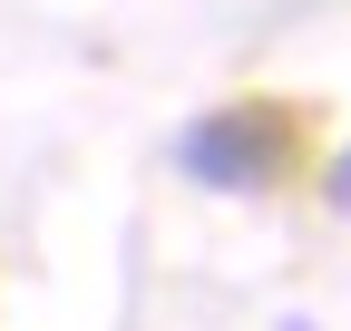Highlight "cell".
<instances>
[{
  "mask_svg": "<svg viewBox=\"0 0 351 331\" xmlns=\"http://www.w3.org/2000/svg\"><path fill=\"white\" fill-rule=\"evenodd\" d=\"M186 176L195 185H225V195H254V185H274V166H283V117H263V107H215L186 127Z\"/></svg>",
  "mask_w": 351,
  "mask_h": 331,
  "instance_id": "6da1fadb",
  "label": "cell"
},
{
  "mask_svg": "<svg viewBox=\"0 0 351 331\" xmlns=\"http://www.w3.org/2000/svg\"><path fill=\"white\" fill-rule=\"evenodd\" d=\"M332 204H341V215H351V156L332 166Z\"/></svg>",
  "mask_w": 351,
  "mask_h": 331,
  "instance_id": "7a4b0ae2",
  "label": "cell"
}]
</instances>
